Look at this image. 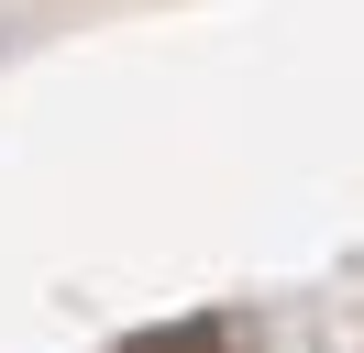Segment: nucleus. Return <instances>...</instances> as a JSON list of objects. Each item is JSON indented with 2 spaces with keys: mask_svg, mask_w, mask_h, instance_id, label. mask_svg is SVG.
<instances>
[{
  "mask_svg": "<svg viewBox=\"0 0 364 353\" xmlns=\"http://www.w3.org/2000/svg\"><path fill=\"white\" fill-rule=\"evenodd\" d=\"M122 353H221V320H177V331H133Z\"/></svg>",
  "mask_w": 364,
  "mask_h": 353,
  "instance_id": "f257e3e1",
  "label": "nucleus"
}]
</instances>
